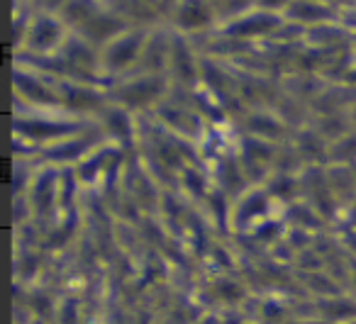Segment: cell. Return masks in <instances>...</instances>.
<instances>
[{
    "mask_svg": "<svg viewBox=\"0 0 356 324\" xmlns=\"http://www.w3.org/2000/svg\"><path fill=\"white\" fill-rule=\"evenodd\" d=\"M178 17H181V22H184L186 27H198V25H203V22H208V10H205L200 3H188Z\"/></svg>",
    "mask_w": 356,
    "mask_h": 324,
    "instance_id": "cell-3",
    "label": "cell"
},
{
    "mask_svg": "<svg viewBox=\"0 0 356 324\" xmlns=\"http://www.w3.org/2000/svg\"><path fill=\"white\" fill-rule=\"evenodd\" d=\"M61 30L56 27V22L51 20H40L35 27V32H32V42H35V47H51L56 40H59Z\"/></svg>",
    "mask_w": 356,
    "mask_h": 324,
    "instance_id": "cell-1",
    "label": "cell"
},
{
    "mask_svg": "<svg viewBox=\"0 0 356 324\" xmlns=\"http://www.w3.org/2000/svg\"><path fill=\"white\" fill-rule=\"evenodd\" d=\"M266 6H278V3H283V0H264Z\"/></svg>",
    "mask_w": 356,
    "mask_h": 324,
    "instance_id": "cell-5",
    "label": "cell"
},
{
    "mask_svg": "<svg viewBox=\"0 0 356 324\" xmlns=\"http://www.w3.org/2000/svg\"><path fill=\"white\" fill-rule=\"evenodd\" d=\"M124 95H127L129 103H144L152 95H156V83L154 81H142L139 86H132V88L124 90Z\"/></svg>",
    "mask_w": 356,
    "mask_h": 324,
    "instance_id": "cell-4",
    "label": "cell"
},
{
    "mask_svg": "<svg viewBox=\"0 0 356 324\" xmlns=\"http://www.w3.org/2000/svg\"><path fill=\"white\" fill-rule=\"evenodd\" d=\"M137 47H139V40H122L115 44V49L110 51V61H113L115 66H122L127 64V61H132L134 56H137Z\"/></svg>",
    "mask_w": 356,
    "mask_h": 324,
    "instance_id": "cell-2",
    "label": "cell"
}]
</instances>
